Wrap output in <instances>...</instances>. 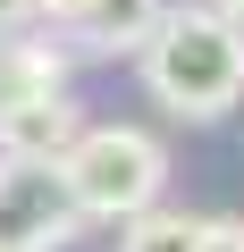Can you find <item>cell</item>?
<instances>
[{"label": "cell", "instance_id": "5", "mask_svg": "<svg viewBox=\"0 0 244 252\" xmlns=\"http://www.w3.org/2000/svg\"><path fill=\"white\" fill-rule=\"evenodd\" d=\"M51 84H68V59H59V42H42V26L0 34V109H17V101H34Z\"/></svg>", "mask_w": 244, "mask_h": 252}, {"label": "cell", "instance_id": "7", "mask_svg": "<svg viewBox=\"0 0 244 252\" xmlns=\"http://www.w3.org/2000/svg\"><path fill=\"white\" fill-rule=\"evenodd\" d=\"M202 244V219H185V210H135L127 219V235H118V252H194Z\"/></svg>", "mask_w": 244, "mask_h": 252}, {"label": "cell", "instance_id": "6", "mask_svg": "<svg viewBox=\"0 0 244 252\" xmlns=\"http://www.w3.org/2000/svg\"><path fill=\"white\" fill-rule=\"evenodd\" d=\"M68 135H76V101H68V84L34 93V101H17V109H0V152H59Z\"/></svg>", "mask_w": 244, "mask_h": 252}, {"label": "cell", "instance_id": "4", "mask_svg": "<svg viewBox=\"0 0 244 252\" xmlns=\"http://www.w3.org/2000/svg\"><path fill=\"white\" fill-rule=\"evenodd\" d=\"M160 9H169V0H84V9L68 17V34H76L84 51H109V59H127V51H143V42H152Z\"/></svg>", "mask_w": 244, "mask_h": 252}, {"label": "cell", "instance_id": "3", "mask_svg": "<svg viewBox=\"0 0 244 252\" xmlns=\"http://www.w3.org/2000/svg\"><path fill=\"white\" fill-rule=\"evenodd\" d=\"M84 227L59 152H0V252H59Z\"/></svg>", "mask_w": 244, "mask_h": 252}, {"label": "cell", "instance_id": "11", "mask_svg": "<svg viewBox=\"0 0 244 252\" xmlns=\"http://www.w3.org/2000/svg\"><path fill=\"white\" fill-rule=\"evenodd\" d=\"M219 9H227V17H244V0H219Z\"/></svg>", "mask_w": 244, "mask_h": 252}, {"label": "cell", "instance_id": "1", "mask_svg": "<svg viewBox=\"0 0 244 252\" xmlns=\"http://www.w3.org/2000/svg\"><path fill=\"white\" fill-rule=\"evenodd\" d=\"M135 59H143L152 101L169 118H185V126H210V118H227L244 101V26L219 9V0L210 9H160L152 42Z\"/></svg>", "mask_w": 244, "mask_h": 252}, {"label": "cell", "instance_id": "2", "mask_svg": "<svg viewBox=\"0 0 244 252\" xmlns=\"http://www.w3.org/2000/svg\"><path fill=\"white\" fill-rule=\"evenodd\" d=\"M59 177H68L84 227L93 219H135V210L160 202L169 152H160V135H143V126H76V135L59 143Z\"/></svg>", "mask_w": 244, "mask_h": 252}, {"label": "cell", "instance_id": "8", "mask_svg": "<svg viewBox=\"0 0 244 252\" xmlns=\"http://www.w3.org/2000/svg\"><path fill=\"white\" fill-rule=\"evenodd\" d=\"M194 252H244V219H202V244Z\"/></svg>", "mask_w": 244, "mask_h": 252}, {"label": "cell", "instance_id": "10", "mask_svg": "<svg viewBox=\"0 0 244 252\" xmlns=\"http://www.w3.org/2000/svg\"><path fill=\"white\" fill-rule=\"evenodd\" d=\"M76 9H84V0H42V26H68Z\"/></svg>", "mask_w": 244, "mask_h": 252}, {"label": "cell", "instance_id": "9", "mask_svg": "<svg viewBox=\"0 0 244 252\" xmlns=\"http://www.w3.org/2000/svg\"><path fill=\"white\" fill-rule=\"evenodd\" d=\"M42 26V0H0V34H34Z\"/></svg>", "mask_w": 244, "mask_h": 252}]
</instances>
